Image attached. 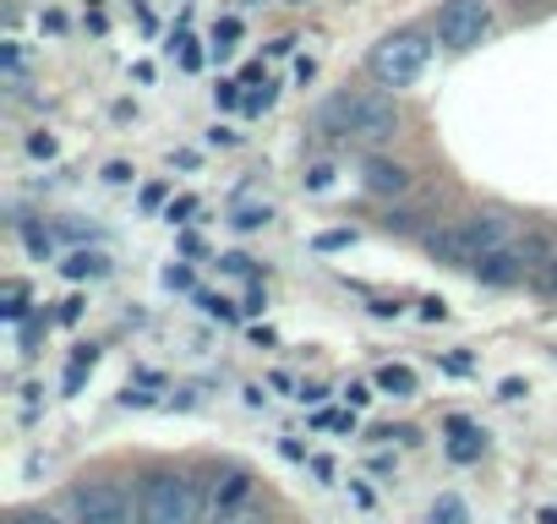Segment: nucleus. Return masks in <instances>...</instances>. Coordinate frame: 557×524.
I'll list each match as a JSON object with an SVG mask.
<instances>
[{"mask_svg": "<svg viewBox=\"0 0 557 524\" xmlns=\"http://www.w3.org/2000/svg\"><path fill=\"white\" fill-rule=\"evenodd\" d=\"M405 126L399 104L388 93H334L312 110V132L318 137H339V142H361V148H377L388 142L394 132Z\"/></svg>", "mask_w": 557, "mask_h": 524, "instance_id": "obj_1", "label": "nucleus"}, {"mask_svg": "<svg viewBox=\"0 0 557 524\" xmlns=\"http://www.w3.org/2000/svg\"><path fill=\"white\" fill-rule=\"evenodd\" d=\"M508 240H513V224L503 213H470V219H454V224L432 229L426 235V251L437 262H448V269H475L486 251H497Z\"/></svg>", "mask_w": 557, "mask_h": 524, "instance_id": "obj_2", "label": "nucleus"}, {"mask_svg": "<svg viewBox=\"0 0 557 524\" xmlns=\"http://www.w3.org/2000/svg\"><path fill=\"white\" fill-rule=\"evenodd\" d=\"M426 61H432V39L416 34V28H399V34H383V39L372 45L367 72H372L383 88H410V83H421Z\"/></svg>", "mask_w": 557, "mask_h": 524, "instance_id": "obj_3", "label": "nucleus"}, {"mask_svg": "<svg viewBox=\"0 0 557 524\" xmlns=\"http://www.w3.org/2000/svg\"><path fill=\"white\" fill-rule=\"evenodd\" d=\"M202 519V497L186 475L175 470H159L143 481L137 491V524H197Z\"/></svg>", "mask_w": 557, "mask_h": 524, "instance_id": "obj_4", "label": "nucleus"}, {"mask_svg": "<svg viewBox=\"0 0 557 524\" xmlns=\"http://www.w3.org/2000/svg\"><path fill=\"white\" fill-rule=\"evenodd\" d=\"M486 28H492V0H443L437 7V45L454 55L475 50Z\"/></svg>", "mask_w": 557, "mask_h": 524, "instance_id": "obj_5", "label": "nucleus"}, {"mask_svg": "<svg viewBox=\"0 0 557 524\" xmlns=\"http://www.w3.org/2000/svg\"><path fill=\"white\" fill-rule=\"evenodd\" d=\"M77 519L83 524H132V502L115 481H94L77 491Z\"/></svg>", "mask_w": 557, "mask_h": 524, "instance_id": "obj_6", "label": "nucleus"}, {"mask_svg": "<svg viewBox=\"0 0 557 524\" xmlns=\"http://www.w3.org/2000/svg\"><path fill=\"white\" fill-rule=\"evenodd\" d=\"M410 180H416V175H410L399 159H383V153H367V159H361V186H367L372 197H405Z\"/></svg>", "mask_w": 557, "mask_h": 524, "instance_id": "obj_7", "label": "nucleus"}, {"mask_svg": "<svg viewBox=\"0 0 557 524\" xmlns=\"http://www.w3.org/2000/svg\"><path fill=\"white\" fill-rule=\"evenodd\" d=\"M481 448H486V432H481L475 421L454 415V421H448V459H454V464H475Z\"/></svg>", "mask_w": 557, "mask_h": 524, "instance_id": "obj_8", "label": "nucleus"}, {"mask_svg": "<svg viewBox=\"0 0 557 524\" xmlns=\"http://www.w3.org/2000/svg\"><path fill=\"white\" fill-rule=\"evenodd\" d=\"M61 274H66V279H104V274H110V251H88V246H77V251H66Z\"/></svg>", "mask_w": 557, "mask_h": 524, "instance_id": "obj_9", "label": "nucleus"}, {"mask_svg": "<svg viewBox=\"0 0 557 524\" xmlns=\"http://www.w3.org/2000/svg\"><path fill=\"white\" fill-rule=\"evenodd\" d=\"M251 497V475L246 470H224L213 481V508H230V502H246Z\"/></svg>", "mask_w": 557, "mask_h": 524, "instance_id": "obj_10", "label": "nucleus"}, {"mask_svg": "<svg viewBox=\"0 0 557 524\" xmlns=\"http://www.w3.org/2000/svg\"><path fill=\"white\" fill-rule=\"evenodd\" d=\"M268 219H273V208H268V202H251V197H240V202L230 208V224H235V229H262Z\"/></svg>", "mask_w": 557, "mask_h": 524, "instance_id": "obj_11", "label": "nucleus"}, {"mask_svg": "<svg viewBox=\"0 0 557 524\" xmlns=\"http://www.w3.org/2000/svg\"><path fill=\"white\" fill-rule=\"evenodd\" d=\"M377 388H383V394H394V399H410V394H416V372L388 361V366L377 372Z\"/></svg>", "mask_w": 557, "mask_h": 524, "instance_id": "obj_12", "label": "nucleus"}, {"mask_svg": "<svg viewBox=\"0 0 557 524\" xmlns=\"http://www.w3.org/2000/svg\"><path fill=\"white\" fill-rule=\"evenodd\" d=\"M208 524H268V513L246 497V502H230V508H213V519Z\"/></svg>", "mask_w": 557, "mask_h": 524, "instance_id": "obj_13", "label": "nucleus"}, {"mask_svg": "<svg viewBox=\"0 0 557 524\" xmlns=\"http://www.w3.org/2000/svg\"><path fill=\"white\" fill-rule=\"evenodd\" d=\"M432 524H470V508H465V497H459V491H443V497L432 502Z\"/></svg>", "mask_w": 557, "mask_h": 524, "instance_id": "obj_14", "label": "nucleus"}, {"mask_svg": "<svg viewBox=\"0 0 557 524\" xmlns=\"http://www.w3.org/2000/svg\"><path fill=\"white\" fill-rule=\"evenodd\" d=\"M0 317H7V323H23V317H28V290H23V285H7V301H0Z\"/></svg>", "mask_w": 557, "mask_h": 524, "instance_id": "obj_15", "label": "nucleus"}, {"mask_svg": "<svg viewBox=\"0 0 557 524\" xmlns=\"http://www.w3.org/2000/svg\"><path fill=\"white\" fill-rule=\"evenodd\" d=\"M246 88H251V93H246V99H240V110H251V115H262V110H268V104H273V93H278V88H273V83H268V77H262V88H257V83H246Z\"/></svg>", "mask_w": 557, "mask_h": 524, "instance_id": "obj_16", "label": "nucleus"}, {"mask_svg": "<svg viewBox=\"0 0 557 524\" xmlns=\"http://www.w3.org/2000/svg\"><path fill=\"white\" fill-rule=\"evenodd\" d=\"M530 279H535V290H541V296H552V301H557V251L541 262V269H535Z\"/></svg>", "mask_w": 557, "mask_h": 524, "instance_id": "obj_17", "label": "nucleus"}, {"mask_svg": "<svg viewBox=\"0 0 557 524\" xmlns=\"http://www.w3.org/2000/svg\"><path fill=\"white\" fill-rule=\"evenodd\" d=\"M235 39H240V23H235V17H224V23H219V28H213V55H219V61H224V55H230V45H235Z\"/></svg>", "mask_w": 557, "mask_h": 524, "instance_id": "obj_18", "label": "nucleus"}, {"mask_svg": "<svg viewBox=\"0 0 557 524\" xmlns=\"http://www.w3.org/2000/svg\"><path fill=\"white\" fill-rule=\"evenodd\" d=\"M197 301H202V312H208V317H219V323H235V317H240V307H235V301H224V296H197Z\"/></svg>", "mask_w": 557, "mask_h": 524, "instance_id": "obj_19", "label": "nucleus"}, {"mask_svg": "<svg viewBox=\"0 0 557 524\" xmlns=\"http://www.w3.org/2000/svg\"><path fill=\"white\" fill-rule=\"evenodd\" d=\"M240 88H246V83H219V88H213V104H219V110H235V104L246 99Z\"/></svg>", "mask_w": 557, "mask_h": 524, "instance_id": "obj_20", "label": "nucleus"}, {"mask_svg": "<svg viewBox=\"0 0 557 524\" xmlns=\"http://www.w3.org/2000/svg\"><path fill=\"white\" fill-rule=\"evenodd\" d=\"M334 175H339L334 164H312V170H307V191H329V186H334Z\"/></svg>", "mask_w": 557, "mask_h": 524, "instance_id": "obj_21", "label": "nucleus"}, {"mask_svg": "<svg viewBox=\"0 0 557 524\" xmlns=\"http://www.w3.org/2000/svg\"><path fill=\"white\" fill-rule=\"evenodd\" d=\"M23 235H28V251H34V257H50V251H55V240H50V229H39V224H28Z\"/></svg>", "mask_w": 557, "mask_h": 524, "instance_id": "obj_22", "label": "nucleus"}, {"mask_svg": "<svg viewBox=\"0 0 557 524\" xmlns=\"http://www.w3.org/2000/svg\"><path fill=\"white\" fill-rule=\"evenodd\" d=\"M191 213H197V197H175V202L164 208V219H170V224H186Z\"/></svg>", "mask_w": 557, "mask_h": 524, "instance_id": "obj_23", "label": "nucleus"}, {"mask_svg": "<svg viewBox=\"0 0 557 524\" xmlns=\"http://www.w3.org/2000/svg\"><path fill=\"white\" fill-rule=\"evenodd\" d=\"M28 153H34V159H55V137H50V132H34V137H28Z\"/></svg>", "mask_w": 557, "mask_h": 524, "instance_id": "obj_24", "label": "nucleus"}, {"mask_svg": "<svg viewBox=\"0 0 557 524\" xmlns=\"http://www.w3.org/2000/svg\"><path fill=\"white\" fill-rule=\"evenodd\" d=\"M164 285L170 290H191V269H186V262H175V269H164Z\"/></svg>", "mask_w": 557, "mask_h": 524, "instance_id": "obj_25", "label": "nucleus"}, {"mask_svg": "<svg viewBox=\"0 0 557 524\" xmlns=\"http://www.w3.org/2000/svg\"><path fill=\"white\" fill-rule=\"evenodd\" d=\"M356 235L350 229H329V235H318V251H339V246H350Z\"/></svg>", "mask_w": 557, "mask_h": 524, "instance_id": "obj_26", "label": "nucleus"}, {"mask_svg": "<svg viewBox=\"0 0 557 524\" xmlns=\"http://www.w3.org/2000/svg\"><path fill=\"white\" fill-rule=\"evenodd\" d=\"M443 317H448V307H443L437 296H432V301H421V323H443Z\"/></svg>", "mask_w": 557, "mask_h": 524, "instance_id": "obj_27", "label": "nucleus"}, {"mask_svg": "<svg viewBox=\"0 0 557 524\" xmlns=\"http://www.w3.org/2000/svg\"><path fill=\"white\" fill-rule=\"evenodd\" d=\"M12 524H61L55 513H45V508H28V513H17Z\"/></svg>", "mask_w": 557, "mask_h": 524, "instance_id": "obj_28", "label": "nucleus"}, {"mask_svg": "<svg viewBox=\"0 0 557 524\" xmlns=\"http://www.w3.org/2000/svg\"><path fill=\"white\" fill-rule=\"evenodd\" d=\"M230 274H251V257H240V251H230V257H219Z\"/></svg>", "mask_w": 557, "mask_h": 524, "instance_id": "obj_29", "label": "nucleus"}, {"mask_svg": "<svg viewBox=\"0 0 557 524\" xmlns=\"http://www.w3.org/2000/svg\"><path fill=\"white\" fill-rule=\"evenodd\" d=\"M345 399H350V410H361V404L372 399V388H367V383H350V388H345Z\"/></svg>", "mask_w": 557, "mask_h": 524, "instance_id": "obj_30", "label": "nucleus"}, {"mask_svg": "<svg viewBox=\"0 0 557 524\" xmlns=\"http://www.w3.org/2000/svg\"><path fill=\"white\" fill-rule=\"evenodd\" d=\"M312 77H318V61L301 55V61H296V83H312Z\"/></svg>", "mask_w": 557, "mask_h": 524, "instance_id": "obj_31", "label": "nucleus"}, {"mask_svg": "<svg viewBox=\"0 0 557 524\" xmlns=\"http://www.w3.org/2000/svg\"><path fill=\"white\" fill-rule=\"evenodd\" d=\"M208 142H213V148H235V132H230V126H213Z\"/></svg>", "mask_w": 557, "mask_h": 524, "instance_id": "obj_32", "label": "nucleus"}, {"mask_svg": "<svg viewBox=\"0 0 557 524\" xmlns=\"http://www.w3.org/2000/svg\"><path fill=\"white\" fill-rule=\"evenodd\" d=\"M367 312H372V317H399V312H405V307H399V301H372V307H367Z\"/></svg>", "mask_w": 557, "mask_h": 524, "instance_id": "obj_33", "label": "nucleus"}, {"mask_svg": "<svg viewBox=\"0 0 557 524\" xmlns=\"http://www.w3.org/2000/svg\"><path fill=\"white\" fill-rule=\"evenodd\" d=\"M104 180H115V186H126V180H132V170H126V164H110V170H104Z\"/></svg>", "mask_w": 557, "mask_h": 524, "instance_id": "obj_34", "label": "nucleus"}, {"mask_svg": "<svg viewBox=\"0 0 557 524\" xmlns=\"http://www.w3.org/2000/svg\"><path fill=\"white\" fill-rule=\"evenodd\" d=\"M72 361H77V366H94V361H99V350H94V345H77V355H72Z\"/></svg>", "mask_w": 557, "mask_h": 524, "instance_id": "obj_35", "label": "nucleus"}]
</instances>
